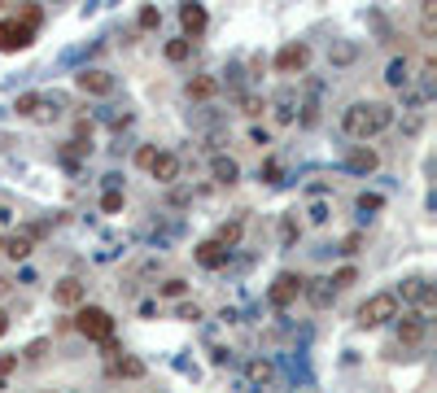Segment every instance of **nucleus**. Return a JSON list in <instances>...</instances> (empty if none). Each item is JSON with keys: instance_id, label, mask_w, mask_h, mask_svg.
Listing matches in <instances>:
<instances>
[{"instance_id": "23", "label": "nucleus", "mask_w": 437, "mask_h": 393, "mask_svg": "<svg viewBox=\"0 0 437 393\" xmlns=\"http://www.w3.org/2000/svg\"><path fill=\"white\" fill-rule=\"evenodd\" d=\"M158 293L175 302V297H184V293H188V280H184V275H171V280H162V284H158Z\"/></svg>"}, {"instance_id": "38", "label": "nucleus", "mask_w": 437, "mask_h": 393, "mask_svg": "<svg viewBox=\"0 0 437 393\" xmlns=\"http://www.w3.org/2000/svg\"><path fill=\"white\" fill-rule=\"evenodd\" d=\"M433 26H437V9H433V5H424V31H433Z\"/></svg>"}, {"instance_id": "32", "label": "nucleus", "mask_w": 437, "mask_h": 393, "mask_svg": "<svg viewBox=\"0 0 437 393\" xmlns=\"http://www.w3.org/2000/svg\"><path fill=\"white\" fill-rule=\"evenodd\" d=\"M280 241H285V245H293V241H297V223H293V219L280 223Z\"/></svg>"}, {"instance_id": "31", "label": "nucleus", "mask_w": 437, "mask_h": 393, "mask_svg": "<svg viewBox=\"0 0 437 393\" xmlns=\"http://www.w3.org/2000/svg\"><path fill=\"white\" fill-rule=\"evenodd\" d=\"M153 157H158V149H153V144H144V149H136V166H153Z\"/></svg>"}, {"instance_id": "35", "label": "nucleus", "mask_w": 437, "mask_h": 393, "mask_svg": "<svg viewBox=\"0 0 437 393\" xmlns=\"http://www.w3.org/2000/svg\"><path fill=\"white\" fill-rule=\"evenodd\" d=\"M175 314H179V319H188V324H193V319H201V306H197V302H193V306L184 302V306H179V310H175Z\"/></svg>"}, {"instance_id": "5", "label": "nucleus", "mask_w": 437, "mask_h": 393, "mask_svg": "<svg viewBox=\"0 0 437 393\" xmlns=\"http://www.w3.org/2000/svg\"><path fill=\"white\" fill-rule=\"evenodd\" d=\"M302 284H306V280H302L297 271H280V275L271 280V288H267V297H271V306H276V310H285V306H293V302L302 297Z\"/></svg>"}, {"instance_id": "11", "label": "nucleus", "mask_w": 437, "mask_h": 393, "mask_svg": "<svg viewBox=\"0 0 437 393\" xmlns=\"http://www.w3.org/2000/svg\"><path fill=\"white\" fill-rule=\"evenodd\" d=\"M193 258L201 262L205 271H223V267H227V249H223V245H215V241H201V245L193 249Z\"/></svg>"}, {"instance_id": "37", "label": "nucleus", "mask_w": 437, "mask_h": 393, "mask_svg": "<svg viewBox=\"0 0 437 393\" xmlns=\"http://www.w3.org/2000/svg\"><path fill=\"white\" fill-rule=\"evenodd\" d=\"M249 140H254V144H259V149H263V144H267L271 136H267V131H263V127H254V131H249Z\"/></svg>"}, {"instance_id": "34", "label": "nucleus", "mask_w": 437, "mask_h": 393, "mask_svg": "<svg viewBox=\"0 0 437 393\" xmlns=\"http://www.w3.org/2000/svg\"><path fill=\"white\" fill-rule=\"evenodd\" d=\"M9 372H18V354H0V380H5Z\"/></svg>"}, {"instance_id": "10", "label": "nucleus", "mask_w": 437, "mask_h": 393, "mask_svg": "<svg viewBox=\"0 0 437 393\" xmlns=\"http://www.w3.org/2000/svg\"><path fill=\"white\" fill-rule=\"evenodd\" d=\"M79 88L92 96H110L114 92V74L110 70H79Z\"/></svg>"}, {"instance_id": "13", "label": "nucleus", "mask_w": 437, "mask_h": 393, "mask_svg": "<svg viewBox=\"0 0 437 393\" xmlns=\"http://www.w3.org/2000/svg\"><path fill=\"white\" fill-rule=\"evenodd\" d=\"M149 175L158 179V183H175L179 179V157L175 153H158V157H153V166H149Z\"/></svg>"}, {"instance_id": "26", "label": "nucleus", "mask_w": 437, "mask_h": 393, "mask_svg": "<svg viewBox=\"0 0 437 393\" xmlns=\"http://www.w3.org/2000/svg\"><path fill=\"white\" fill-rule=\"evenodd\" d=\"M328 284L337 288V293H341V288H354V284H358V271H354V267H341L337 275H328Z\"/></svg>"}, {"instance_id": "22", "label": "nucleus", "mask_w": 437, "mask_h": 393, "mask_svg": "<svg viewBox=\"0 0 437 393\" xmlns=\"http://www.w3.org/2000/svg\"><path fill=\"white\" fill-rule=\"evenodd\" d=\"M5 254H9L13 262H22V258L31 254V236H22V232H18V236H9V241H5Z\"/></svg>"}, {"instance_id": "29", "label": "nucleus", "mask_w": 437, "mask_h": 393, "mask_svg": "<svg viewBox=\"0 0 437 393\" xmlns=\"http://www.w3.org/2000/svg\"><path fill=\"white\" fill-rule=\"evenodd\" d=\"M136 22H140V26H144V31H153V26H162V13H158V9H153V5H144V9H140V18H136Z\"/></svg>"}, {"instance_id": "15", "label": "nucleus", "mask_w": 437, "mask_h": 393, "mask_svg": "<svg viewBox=\"0 0 437 393\" xmlns=\"http://www.w3.org/2000/svg\"><path fill=\"white\" fill-rule=\"evenodd\" d=\"M380 166V153L376 149H368V144H358L354 153H350V171H358V175H368V171H376Z\"/></svg>"}, {"instance_id": "40", "label": "nucleus", "mask_w": 437, "mask_h": 393, "mask_svg": "<svg viewBox=\"0 0 437 393\" xmlns=\"http://www.w3.org/2000/svg\"><path fill=\"white\" fill-rule=\"evenodd\" d=\"M9 219H13V215H9V205H5V201H0V223H9Z\"/></svg>"}, {"instance_id": "25", "label": "nucleus", "mask_w": 437, "mask_h": 393, "mask_svg": "<svg viewBox=\"0 0 437 393\" xmlns=\"http://www.w3.org/2000/svg\"><path fill=\"white\" fill-rule=\"evenodd\" d=\"M407 79H411V74H407V62H402V57H394V62H390V70H385V84H390V88H402Z\"/></svg>"}, {"instance_id": "27", "label": "nucleus", "mask_w": 437, "mask_h": 393, "mask_svg": "<svg viewBox=\"0 0 437 393\" xmlns=\"http://www.w3.org/2000/svg\"><path fill=\"white\" fill-rule=\"evenodd\" d=\"M328 62H332V66H350V62H354V44H337V48L328 52Z\"/></svg>"}, {"instance_id": "24", "label": "nucleus", "mask_w": 437, "mask_h": 393, "mask_svg": "<svg viewBox=\"0 0 437 393\" xmlns=\"http://www.w3.org/2000/svg\"><path fill=\"white\" fill-rule=\"evenodd\" d=\"M162 52H166V62H175V66H179V62H188V57H193V44H188V40H171Z\"/></svg>"}, {"instance_id": "39", "label": "nucleus", "mask_w": 437, "mask_h": 393, "mask_svg": "<svg viewBox=\"0 0 437 393\" xmlns=\"http://www.w3.org/2000/svg\"><path fill=\"white\" fill-rule=\"evenodd\" d=\"M5 332H9V314H5V310H0V336H5Z\"/></svg>"}, {"instance_id": "21", "label": "nucleus", "mask_w": 437, "mask_h": 393, "mask_svg": "<svg viewBox=\"0 0 437 393\" xmlns=\"http://www.w3.org/2000/svg\"><path fill=\"white\" fill-rule=\"evenodd\" d=\"M245 376H249V385H271V376H276V367H271L267 358H254Z\"/></svg>"}, {"instance_id": "3", "label": "nucleus", "mask_w": 437, "mask_h": 393, "mask_svg": "<svg viewBox=\"0 0 437 393\" xmlns=\"http://www.w3.org/2000/svg\"><path fill=\"white\" fill-rule=\"evenodd\" d=\"M74 328H79L88 341H114V314L101 310V306H79V314H74Z\"/></svg>"}, {"instance_id": "9", "label": "nucleus", "mask_w": 437, "mask_h": 393, "mask_svg": "<svg viewBox=\"0 0 437 393\" xmlns=\"http://www.w3.org/2000/svg\"><path fill=\"white\" fill-rule=\"evenodd\" d=\"M302 297L311 302L315 310H328L332 302H337V288H332L328 280H306V284H302Z\"/></svg>"}, {"instance_id": "6", "label": "nucleus", "mask_w": 437, "mask_h": 393, "mask_svg": "<svg viewBox=\"0 0 437 393\" xmlns=\"http://www.w3.org/2000/svg\"><path fill=\"white\" fill-rule=\"evenodd\" d=\"M306 66H311V44H302V40H293V44H285L276 52V70L280 74H297Z\"/></svg>"}, {"instance_id": "33", "label": "nucleus", "mask_w": 437, "mask_h": 393, "mask_svg": "<svg viewBox=\"0 0 437 393\" xmlns=\"http://www.w3.org/2000/svg\"><path fill=\"white\" fill-rule=\"evenodd\" d=\"M241 105H245V114H249V118H259V114H263V110H267V105H263V101H259V96H245V101H241Z\"/></svg>"}, {"instance_id": "20", "label": "nucleus", "mask_w": 437, "mask_h": 393, "mask_svg": "<svg viewBox=\"0 0 437 393\" xmlns=\"http://www.w3.org/2000/svg\"><path fill=\"white\" fill-rule=\"evenodd\" d=\"M424 288H429V280H420V275H407L398 293H402V302H420V297H424ZM398 293H394V297H398Z\"/></svg>"}, {"instance_id": "16", "label": "nucleus", "mask_w": 437, "mask_h": 393, "mask_svg": "<svg viewBox=\"0 0 437 393\" xmlns=\"http://www.w3.org/2000/svg\"><path fill=\"white\" fill-rule=\"evenodd\" d=\"M44 105H48V101H44L40 92H22V96L13 101V114H18V118H40Z\"/></svg>"}, {"instance_id": "18", "label": "nucleus", "mask_w": 437, "mask_h": 393, "mask_svg": "<svg viewBox=\"0 0 437 393\" xmlns=\"http://www.w3.org/2000/svg\"><path fill=\"white\" fill-rule=\"evenodd\" d=\"M110 372H114V376H127V380H140V376H144V363L132 358V354H123V358H110Z\"/></svg>"}, {"instance_id": "14", "label": "nucleus", "mask_w": 437, "mask_h": 393, "mask_svg": "<svg viewBox=\"0 0 437 393\" xmlns=\"http://www.w3.org/2000/svg\"><path fill=\"white\" fill-rule=\"evenodd\" d=\"M184 92H188L193 101H210V96L219 92V79H215V74H193L188 84H184Z\"/></svg>"}, {"instance_id": "28", "label": "nucleus", "mask_w": 437, "mask_h": 393, "mask_svg": "<svg viewBox=\"0 0 437 393\" xmlns=\"http://www.w3.org/2000/svg\"><path fill=\"white\" fill-rule=\"evenodd\" d=\"M380 205H385L380 193H363V197H358V215H372V210H380Z\"/></svg>"}, {"instance_id": "1", "label": "nucleus", "mask_w": 437, "mask_h": 393, "mask_svg": "<svg viewBox=\"0 0 437 393\" xmlns=\"http://www.w3.org/2000/svg\"><path fill=\"white\" fill-rule=\"evenodd\" d=\"M390 123H394V105H385V101H354L341 114V131L358 144H368L380 131H390Z\"/></svg>"}, {"instance_id": "36", "label": "nucleus", "mask_w": 437, "mask_h": 393, "mask_svg": "<svg viewBox=\"0 0 437 393\" xmlns=\"http://www.w3.org/2000/svg\"><path fill=\"white\" fill-rule=\"evenodd\" d=\"M44 350H48V341H35V346H27V358H44Z\"/></svg>"}, {"instance_id": "30", "label": "nucleus", "mask_w": 437, "mask_h": 393, "mask_svg": "<svg viewBox=\"0 0 437 393\" xmlns=\"http://www.w3.org/2000/svg\"><path fill=\"white\" fill-rule=\"evenodd\" d=\"M101 210H106V215H118V210H123V193H118V188H110L106 197H101Z\"/></svg>"}, {"instance_id": "4", "label": "nucleus", "mask_w": 437, "mask_h": 393, "mask_svg": "<svg viewBox=\"0 0 437 393\" xmlns=\"http://www.w3.org/2000/svg\"><path fill=\"white\" fill-rule=\"evenodd\" d=\"M398 319V297L394 293H372L363 306H358V328H380Z\"/></svg>"}, {"instance_id": "2", "label": "nucleus", "mask_w": 437, "mask_h": 393, "mask_svg": "<svg viewBox=\"0 0 437 393\" xmlns=\"http://www.w3.org/2000/svg\"><path fill=\"white\" fill-rule=\"evenodd\" d=\"M40 9L31 5V9H22V22L13 18V22H0V52H18V48H27L31 44V35H35V26H40Z\"/></svg>"}, {"instance_id": "12", "label": "nucleus", "mask_w": 437, "mask_h": 393, "mask_svg": "<svg viewBox=\"0 0 437 393\" xmlns=\"http://www.w3.org/2000/svg\"><path fill=\"white\" fill-rule=\"evenodd\" d=\"M424 314H402V319H398V341H402V346H420V341H424Z\"/></svg>"}, {"instance_id": "19", "label": "nucleus", "mask_w": 437, "mask_h": 393, "mask_svg": "<svg viewBox=\"0 0 437 393\" xmlns=\"http://www.w3.org/2000/svg\"><path fill=\"white\" fill-rule=\"evenodd\" d=\"M241 232H245V223H241V219L223 223V227H219V236H215V245H223L227 254H232V245H241Z\"/></svg>"}, {"instance_id": "7", "label": "nucleus", "mask_w": 437, "mask_h": 393, "mask_svg": "<svg viewBox=\"0 0 437 393\" xmlns=\"http://www.w3.org/2000/svg\"><path fill=\"white\" fill-rule=\"evenodd\" d=\"M53 302H57V306H66V310H79V306L88 302V284H84V280H74V275L57 280V284H53Z\"/></svg>"}, {"instance_id": "17", "label": "nucleus", "mask_w": 437, "mask_h": 393, "mask_svg": "<svg viewBox=\"0 0 437 393\" xmlns=\"http://www.w3.org/2000/svg\"><path fill=\"white\" fill-rule=\"evenodd\" d=\"M210 175H215V183H237L241 179V166L232 162V157H215V162H210Z\"/></svg>"}, {"instance_id": "8", "label": "nucleus", "mask_w": 437, "mask_h": 393, "mask_svg": "<svg viewBox=\"0 0 437 393\" xmlns=\"http://www.w3.org/2000/svg\"><path fill=\"white\" fill-rule=\"evenodd\" d=\"M179 26H184V40L193 44L205 26H210V18H205V9L201 5H179Z\"/></svg>"}]
</instances>
